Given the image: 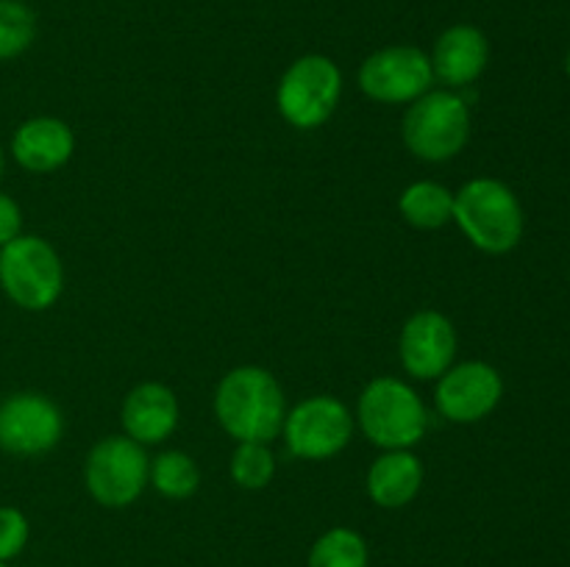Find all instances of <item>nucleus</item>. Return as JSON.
Segmentation results:
<instances>
[{
	"label": "nucleus",
	"mask_w": 570,
	"mask_h": 567,
	"mask_svg": "<svg viewBox=\"0 0 570 567\" xmlns=\"http://www.w3.org/2000/svg\"><path fill=\"white\" fill-rule=\"evenodd\" d=\"M31 526L17 506H0V561H11L26 550Z\"/></svg>",
	"instance_id": "4be33fe9"
},
{
	"label": "nucleus",
	"mask_w": 570,
	"mask_h": 567,
	"mask_svg": "<svg viewBox=\"0 0 570 567\" xmlns=\"http://www.w3.org/2000/svg\"><path fill=\"white\" fill-rule=\"evenodd\" d=\"M356 81L362 92L376 103H412L432 89V59L415 44H390L362 61Z\"/></svg>",
	"instance_id": "1a4fd4ad"
},
{
	"label": "nucleus",
	"mask_w": 570,
	"mask_h": 567,
	"mask_svg": "<svg viewBox=\"0 0 570 567\" xmlns=\"http://www.w3.org/2000/svg\"><path fill=\"white\" fill-rule=\"evenodd\" d=\"M456 328L443 311L421 309L404 322L399 337L401 367L417 381H438L456 356Z\"/></svg>",
	"instance_id": "f8f14e48"
},
{
	"label": "nucleus",
	"mask_w": 570,
	"mask_h": 567,
	"mask_svg": "<svg viewBox=\"0 0 570 567\" xmlns=\"http://www.w3.org/2000/svg\"><path fill=\"white\" fill-rule=\"evenodd\" d=\"M178 398L167 384L142 381L126 395L120 406V422L126 437L139 445H159L178 428Z\"/></svg>",
	"instance_id": "2eb2a0df"
},
{
	"label": "nucleus",
	"mask_w": 570,
	"mask_h": 567,
	"mask_svg": "<svg viewBox=\"0 0 570 567\" xmlns=\"http://www.w3.org/2000/svg\"><path fill=\"white\" fill-rule=\"evenodd\" d=\"M566 72H568V78H570V50H568V59H566Z\"/></svg>",
	"instance_id": "393cba45"
},
{
	"label": "nucleus",
	"mask_w": 570,
	"mask_h": 567,
	"mask_svg": "<svg viewBox=\"0 0 570 567\" xmlns=\"http://www.w3.org/2000/svg\"><path fill=\"white\" fill-rule=\"evenodd\" d=\"M282 434L289 454L306 461H323L348 448L354 417L334 395H312L287 411Z\"/></svg>",
	"instance_id": "6e6552de"
},
{
	"label": "nucleus",
	"mask_w": 570,
	"mask_h": 567,
	"mask_svg": "<svg viewBox=\"0 0 570 567\" xmlns=\"http://www.w3.org/2000/svg\"><path fill=\"white\" fill-rule=\"evenodd\" d=\"M22 233V209L9 192H0V248Z\"/></svg>",
	"instance_id": "5701e85b"
},
{
	"label": "nucleus",
	"mask_w": 570,
	"mask_h": 567,
	"mask_svg": "<svg viewBox=\"0 0 570 567\" xmlns=\"http://www.w3.org/2000/svg\"><path fill=\"white\" fill-rule=\"evenodd\" d=\"M150 487L167 500H187L198 493L200 470L187 450H161L150 459Z\"/></svg>",
	"instance_id": "a211bd4d"
},
{
	"label": "nucleus",
	"mask_w": 570,
	"mask_h": 567,
	"mask_svg": "<svg viewBox=\"0 0 570 567\" xmlns=\"http://www.w3.org/2000/svg\"><path fill=\"white\" fill-rule=\"evenodd\" d=\"M356 422L376 448L412 450L426 437L429 411L410 384L395 376H379L360 392Z\"/></svg>",
	"instance_id": "7ed1b4c3"
},
{
	"label": "nucleus",
	"mask_w": 570,
	"mask_h": 567,
	"mask_svg": "<svg viewBox=\"0 0 570 567\" xmlns=\"http://www.w3.org/2000/svg\"><path fill=\"white\" fill-rule=\"evenodd\" d=\"M150 478V459L145 445L126 434H111L89 448L83 461V487L106 509H126L145 493Z\"/></svg>",
	"instance_id": "0eeeda50"
},
{
	"label": "nucleus",
	"mask_w": 570,
	"mask_h": 567,
	"mask_svg": "<svg viewBox=\"0 0 570 567\" xmlns=\"http://www.w3.org/2000/svg\"><path fill=\"white\" fill-rule=\"evenodd\" d=\"M504 398V378L488 361H462L451 365L438 378L434 406L440 415L456 426H473L495 411Z\"/></svg>",
	"instance_id": "9b49d317"
},
{
	"label": "nucleus",
	"mask_w": 570,
	"mask_h": 567,
	"mask_svg": "<svg viewBox=\"0 0 570 567\" xmlns=\"http://www.w3.org/2000/svg\"><path fill=\"white\" fill-rule=\"evenodd\" d=\"M37 39V14L22 0H0V61L26 53Z\"/></svg>",
	"instance_id": "412c9836"
},
{
	"label": "nucleus",
	"mask_w": 570,
	"mask_h": 567,
	"mask_svg": "<svg viewBox=\"0 0 570 567\" xmlns=\"http://www.w3.org/2000/svg\"><path fill=\"white\" fill-rule=\"evenodd\" d=\"M232 481L239 489H265L276 476V456L267 442H237L232 461H228Z\"/></svg>",
	"instance_id": "aec40b11"
},
{
	"label": "nucleus",
	"mask_w": 570,
	"mask_h": 567,
	"mask_svg": "<svg viewBox=\"0 0 570 567\" xmlns=\"http://www.w3.org/2000/svg\"><path fill=\"white\" fill-rule=\"evenodd\" d=\"M399 211L412 228L434 231L454 220V192L438 181H415L401 192Z\"/></svg>",
	"instance_id": "f3484780"
},
{
	"label": "nucleus",
	"mask_w": 570,
	"mask_h": 567,
	"mask_svg": "<svg viewBox=\"0 0 570 567\" xmlns=\"http://www.w3.org/2000/svg\"><path fill=\"white\" fill-rule=\"evenodd\" d=\"M343 70L323 53H306L284 70L276 87V109L298 131H315L337 111Z\"/></svg>",
	"instance_id": "423d86ee"
},
{
	"label": "nucleus",
	"mask_w": 570,
	"mask_h": 567,
	"mask_svg": "<svg viewBox=\"0 0 570 567\" xmlns=\"http://www.w3.org/2000/svg\"><path fill=\"white\" fill-rule=\"evenodd\" d=\"M468 242L490 256L515 250L523 239L527 217L518 195L499 178H473L454 192V220Z\"/></svg>",
	"instance_id": "f03ea898"
},
{
	"label": "nucleus",
	"mask_w": 570,
	"mask_h": 567,
	"mask_svg": "<svg viewBox=\"0 0 570 567\" xmlns=\"http://www.w3.org/2000/svg\"><path fill=\"white\" fill-rule=\"evenodd\" d=\"M65 437V415L42 392H14L0 404V450L11 456L50 454Z\"/></svg>",
	"instance_id": "9d476101"
},
{
	"label": "nucleus",
	"mask_w": 570,
	"mask_h": 567,
	"mask_svg": "<svg viewBox=\"0 0 570 567\" xmlns=\"http://www.w3.org/2000/svg\"><path fill=\"white\" fill-rule=\"evenodd\" d=\"M0 567H11V565H9V561H0Z\"/></svg>",
	"instance_id": "a878e982"
},
{
	"label": "nucleus",
	"mask_w": 570,
	"mask_h": 567,
	"mask_svg": "<svg viewBox=\"0 0 570 567\" xmlns=\"http://www.w3.org/2000/svg\"><path fill=\"white\" fill-rule=\"evenodd\" d=\"M3 167H6V153L3 148H0V176H3Z\"/></svg>",
	"instance_id": "b1692460"
},
{
	"label": "nucleus",
	"mask_w": 570,
	"mask_h": 567,
	"mask_svg": "<svg viewBox=\"0 0 570 567\" xmlns=\"http://www.w3.org/2000/svg\"><path fill=\"white\" fill-rule=\"evenodd\" d=\"M429 59H432L434 81L445 83V89H465L488 70L490 42L482 28L456 22L440 33Z\"/></svg>",
	"instance_id": "ddd939ff"
},
{
	"label": "nucleus",
	"mask_w": 570,
	"mask_h": 567,
	"mask_svg": "<svg viewBox=\"0 0 570 567\" xmlns=\"http://www.w3.org/2000/svg\"><path fill=\"white\" fill-rule=\"evenodd\" d=\"M215 417L223 431L237 442H267L282 434L287 398L271 370L239 365L217 381Z\"/></svg>",
	"instance_id": "f257e3e1"
},
{
	"label": "nucleus",
	"mask_w": 570,
	"mask_h": 567,
	"mask_svg": "<svg viewBox=\"0 0 570 567\" xmlns=\"http://www.w3.org/2000/svg\"><path fill=\"white\" fill-rule=\"evenodd\" d=\"M11 159L33 176L61 170L76 153V133L59 117H31L11 133Z\"/></svg>",
	"instance_id": "4468645a"
},
{
	"label": "nucleus",
	"mask_w": 570,
	"mask_h": 567,
	"mask_svg": "<svg viewBox=\"0 0 570 567\" xmlns=\"http://www.w3.org/2000/svg\"><path fill=\"white\" fill-rule=\"evenodd\" d=\"M401 137L415 159L443 165L465 150L471 139V109L454 89H429L406 109Z\"/></svg>",
	"instance_id": "20e7f679"
},
{
	"label": "nucleus",
	"mask_w": 570,
	"mask_h": 567,
	"mask_svg": "<svg viewBox=\"0 0 570 567\" xmlns=\"http://www.w3.org/2000/svg\"><path fill=\"white\" fill-rule=\"evenodd\" d=\"M371 565V550L365 537L354 528H328L315 539L309 550L306 567H367Z\"/></svg>",
	"instance_id": "6ab92c4d"
},
{
	"label": "nucleus",
	"mask_w": 570,
	"mask_h": 567,
	"mask_svg": "<svg viewBox=\"0 0 570 567\" xmlns=\"http://www.w3.org/2000/svg\"><path fill=\"white\" fill-rule=\"evenodd\" d=\"M0 289L26 311H48L65 292V265L48 239L20 233L0 248Z\"/></svg>",
	"instance_id": "39448f33"
},
{
	"label": "nucleus",
	"mask_w": 570,
	"mask_h": 567,
	"mask_svg": "<svg viewBox=\"0 0 570 567\" xmlns=\"http://www.w3.org/2000/svg\"><path fill=\"white\" fill-rule=\"evenodd\" d=\"M423 487V461L412 450H384L365 476L367 498L382 509H404Z\"/></svg>",
	"instance_id": "dca6fc26"
}]
</instances>
